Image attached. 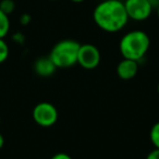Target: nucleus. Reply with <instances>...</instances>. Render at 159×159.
<instances>
[{
	"mask_svg": "<svg viewBox=\"0 0 159 159\" xmlns=\"http://www.w3.org/2000/svg\"><path fill=\"white\" fill-rule=\"evenodd\" d=\"M10 31V19L9 16L3 13L0 10V38H5Z\"/></svg>",
	"mask_w": 159,
	"mask_h": 159,
	"instance_id": "nucleus-9",
	"label": "nucleus"
},
{
	"mask_svg": "<svg viewBox=\"0 0 159 159\" xmlns=\"http://www.w3.org/2000/svg\"><path fill=\"white\" fill-rule=\"evenodd\" d=\"M81 44L73 39H62L52 47L49 58L57 68L66 69L77 63V53Z\"/></svg>",
	"mask_w": 159,
	"mask_h": 159,
	"instance_id": "nucleus-3",
	"label": "nucleus"
},
{
	"mask_svg": "<svg viewBox=\"0 0 159 159\" xmlns=\"http://www.w3.org/2000/svg\"><path fill=\"white\" fill-rule=\"evenodd\" d=\"M146 159H159V148H154L146 156Z\"/></svg>",
	"mask_w": 159,
	"mask_h": 159,
	"instance_id": "nucleus-15",
	"label": "nucleus"
},
{
	"mask_svg": "<svg viewBox=\"0 0 159 159\" xmlns=\"http://www.w3.org/2000/svg\"><path fill=\"white\" fill-rule=\"evenodd\" d=\"M57 70V66H55L51 59L48 57H40L34 63V71L37 75L42 77L51 76Z\"/></svg>",
	"mask_w": 159,
	"mask_h": 159,
	"instance_id": "nucleus-8",
	"label": "nucleus"
},
{
	"mask_svg": "<svg viewBox=\"0 0 159 159\" xmlns=\"http://www.w3.org/2000/svg\"><path fill=\"white\" fill-rule=\"evenodd\" d=\"M33 119L36 124L42 128H50L55 125L58 121L59 113L58 110L52 104L47 102H42L37 104L33 109Z\"/></svg>",
	"mask_w": 159,
	"mask_h": 159,
	"instance_id": "nucleus-4",
	"label": "nucleus"
},
{
	"mask_svg": "<svg viewBox=\"0 0 159 159\" xmlns=\"http://www.w3.org/2000/svg\"><path fill=\"white\" fill-rule=\"evenodd\" d=\"M9 57V46L3 38H0V63H3Z\"/></svg>",
	"mask_w": 159,
	"mask_h": 159,
	"instance_id": "nucleus-12",
	"label": "nucleus"
},
{
	"mask_svg": "<svg viewBox=\"0 0 159 159\" xmlns=\"http://www.w3.org/2000/svg\"><path fill=\"white\" fill-rule=\"evenodd\" d=\"M3 145H5V137H3V135L0 133V149L3 147Z\"/></svg>",
	"mask_w": 159,
	"mask_h": 159,
	"instance_id": "nucleus-18",
	"label": "nucleus"
},
{
	"mask_svg": "<svg viewBox=\"0 0 159 159\" xmlns=\"http://www.w3.org/2000/svg\"><path fill=\"white\" fill-rule=\"evenodd\" d=\"M156 11H157V16H158V19H159V6H158V7H157Z\"/></svg>",
	"mask_w": 159,
	"mask_h": 159,
	"instance_id": "nucleus-20",
	"label": "nucleus"
},
{
	"mask_svg": "<svg viewBox=\"0 0 159 159\" xmlns=\"http://www.w3.org/2000/svg\"><path fill=\"white\" fill-rule=\"evenodd\" d=\"M16 9V2L13 0H1L0 1V10L6 13L7 16H10Z\"/></svg>",
	"mask_w": 159,
	"mask_h": 159,
	"instance_id": "nucleus-11",
	"label": "nucleus"
},
{
	"mask_svg": "<svg viewBox=\"0 0 159 159\" xmlns=\"http://www.w3.org/2000/svg\"><path fill=\"white\" fill-rule=\"evenodd\" d=\"M148 2L150 3L152 9H157V7L159 6V0H148Z\"/></svg>",
	"mask_w": 159,
	"mask_h": 159,
	"instance_id": "nucleus-17",
	"label": "nucleus"
},
{
	"mask_svg": "<svg viewBox=\"0 0 159 159\" xmlns=\"http://www.w3.org/2000/svg\"><path fill=\"white\" fill-rule=\"evenodd\" d=\"M157 92H158V94H159V83H158V85H157Z\"/></svg>",
	"mask_w": 159,
	"mask_h": 159,
	"instance_id": "nucleus-21",
	"label": "nucleus"
},
{
	"mask_svg": "<svg viewBox=\"0 0 159 159\" xmlns=\"http://www.w3.org/2000/svg\"><path fill=\"white\" fill-rule=\"evenodd\" d=\"M0 123H1V117H0Z\"/></svg>",
	"mask_w": 159,
	"mask_h": 159,
	"instance_id": "nucleus-22",
	"label": "nucleus"
},
{
	"mask_svg": "<svg viewBox=\"0 0 159 159\" xmlns=\"http://www.w3.org/2000/svg\"><path fill=\"white\" fill-rule=\"evenodd\" d=\"M12 39H13V42L16 43V44L22 45V44H24V42H25V36L23 35L22 33L18 32V33L13 34V36H12Z\"/></svg>",
	"mask_w": 159,
	"mask_h": 159,
	"instance_id": "nucleus-13",
	"label": "nucleus"
},
{
	"mask_svg": "<svg viewBox=\"0 0 159 159\" xmlns=\"http://www.w3.org/2000/svg\"><path fill=\"white\" fill-rule=\"evenodd\" d=\"M124 7L128 13L129 20L142 22L152 16V7L148 2V0H125Z\"/></svg>",
	"mask_w": 159,
	"mask_h": 159,
	"instance_id": "nucleus-6",
	"label": "nucleus"
},
{
	"mask_svg": "<svg viewBox=\"0 0 159 159\" xmlns=\"http://www.w3.org/2000/svg\"><path fill=\"white\" fill-rule=\"evenodd\" d=\"M95 24L107 33H117L123 30L129 22L123 1L102 0L93 11Z\"/></svg>",
	"mask_w": 159,
	"mask_h": 159,
	"instance_id": "nucleus-1",
	"label": "nucleus"
},
{
	"mask_svg": "<svg viewBox=\"0 0 159 159\" xmlns=\"http://www.w3.org/2000/svg\"><path fill=\"white\" fill-rule=\"evenodd\" d=\"M71 1L74 3H81V2H83V1H85V0H71Z\"/></svg>",
	"mask_w": 159,
	"mask_h": 159,
	"instance_id": "nucleus-19",
	"label": "nucleus"
},
{
	"mask_svg": "<svg viewBox=\"0 0 159 159\" xmlns=\"http://www.w3.org/2000/svg\"><path fill=\"white\" fill-rule=\"evenodd\" d=\"M150 47V38L144 31L134 30L122 36L119 43L120 53L125 59L139 61Z\"/></svg>",
	"mask_w": 159,
	"mask_h": 159,
	"instance_id": "nucleus-2",
	"label": "nucleus"
},
{
	"mask_svg": "<svg viewBox=\"0 0 159 159\" xmlns=\"http://www.w3.org/2000/svg\"><path fill=\"white\" fill-rule=\"evenodd\" d=\"M149 139L155 148H159V121L152 126L149 132Z\"/></svg>",
	"mask_w": 159,
	"mask_h": 159,
	"instance_id": "nucleus-10",
	"label": "nucleus"
},
{
	"mask_svg": "<svg viewBox=\"0 0 159 159\" xmlns=\"http://www.w3.org/2000/svg\"><path fill=\"white\" fill-rule=\"evenodd\" d=\"M50 1H56V0H50Z\"/></svg>",
	"mask_w": 159,
	"mask_h": 159,
	"instance_id": "nucleus-23",
	"label": "nucleus"
},
{
	"mask_svg": "<svg viewBox=\"0 0 159 159\" xmlns=\"http://www.w3.org/2000/svg\"><path fill=\"white\" fill-rule=\"evenodd\" d=\"M139 72V61L131 59H123L117 66V74L121 80L129 81L136 76Z\"/></svg>",
	"mask_w": 159,
	"mask_h": 159,
	"instance_id": "nucleus-7",
	"label": "nucleus"
},
{
	"mask_svg": "<svg viewBox=\"0 0 159 159\" xmlns=\"http://www.w3.org/2000/svg\"><path fill=\"white\" fill-rule=\"evenodd\" d=\"M31 21H32V16H31V14H29V13H23L22 16H20V23L22 25H24V26L29 25L30 23H31Z\"/></svg>",
	"mask_w": 159,
	"mask_h": 159,
	"instance_id": "nucleus-14",
	"label": "nucleus"
},
{
	"mask_svg": "<svg viewBox=\"0 0 159 159\" xmlns=\"http://www.w3.org/2000/svg\"><path fill=\"white\" fill-rule=\"evenodd\" d=\"M100 51L93 44H83L80 46L77 53V64L85 70H94L100 63Z\"/></svg>",
	"mask_w": 159,
	"mask_h": 159,
	"instance_id": "nucleus-5",
	"label": "nucleus"
},
{
	"mask_svg": "<svg viewBox=\"0 0 159 159\" xmlns=\"http://www.w3.org/2000/svg\"><path fill=\"white\" fill-rule=\"evenodd\" d=\"M50 159H72V157H71L69 154H66V152H57V154L53 155Z\"/></svg>",
	"mask_w": 159,
	"mask_h": 159,
	"instance_id": "nucleus-16",
	"label": "nucleus"
}]
</instances>
